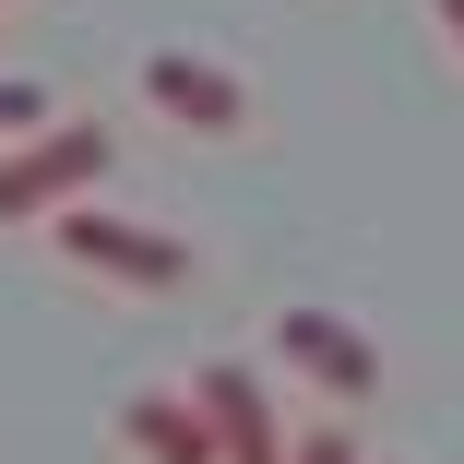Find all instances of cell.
Instances as JSON below:
<instances>
[{
  "label": "cell",
  "instance_id": "6da1fadb",
  "mask_svg": "<svg viewBox=\"0 0 464 464\" xmlns=\"http://www.w3.org/2000/svg\"><path fill=\"white\" fill-rule=\"evenodd\" d=\"M83 179H108V131H96V120H48L36 143H0V227L60 215Z\"/></svg>",
  "mask_w": 464,
  "mask_h": 464
},
{
  "label": "cell",
  "instance_id": "7a4b0ae2",
  "mask_svg": "<svg viewBox=\"0 0 464 464\" xmlns=\"http://www.w3.org/2000/svg\"><path fill=\"white\" fill-rule=\"evenodd\" d=\"M60 250H72L83 274H108V286H155V298L191 274V250H179L167 227H143V215H96V203L60 215Z\"/></svg>",
  "mask_w": 464,
  "mask_h": 464
},
{
  "label": "cell",
  "instance_id": "3957f363",
  "mask_svg": "<svg viewBox=\"0 0 464 464\" xmlns=\"http://www.w3.org/2000/svg\"><path fill=\"white\" fill-rule=\"evenodd\" d=\"M274 357H286L298 382H322L334 405H369V393H382V345H369L345 310H286V322H274Z\"/></svg>",
  "mask_w": 464,
  "mask_h": 464
},
{
  "label": "cell",
  "instance_id": "277c9868",
  "mask_svg": "<svg viewBox=\"0 0 464 464\" xmlns=\"http://www.w3.org/2000/svg\"><path fill=\"white\" fill-rule=\"evenodd\" d=\"M191 405L215 417V440H227V464H298V440L274 429V405H262V382L238 357H203L191 369Z\"/></svg>",
  "mask_w": 464,
  "mask_h": 464
},
{
  "label": "cell",
  "instance_id": "5b68a950",
  "mask_svg": "<svg viewBox=\"0 0 464 464\" xmlns=\"http://www.w3.org/2000/svg\"><path fill=\"white\" fill-rule=\"evenodd\" d=\"M143 96H155L179 131H238V120H250V83H238L227 60H203V48H155V60H143Z\"/></svg>",
  "mask_w": 464,
  "mask_h": 464
},
{
  "label": "cell",
  "instance_id": "8992f818",
  "mask_svg": "<svg viewBox=\"0 0 464 464\" xmlns=\"http://www.w3.org/2000/svg\"><path fill=\"white\" fill-rule=\"evenodd\" d=\"M120 440H131L143 464H227V440H215V417H203L191 393H131V405H120Z\"/></svg>",
  "mask_w": 464,
  "mask_h": 464
},
{
  "label": "cell",
  "instance_id": "52a82bcc",
  "mask_svg": "<svg viewBox=\"0 0 464 464\" xmlns=\"http://www.w3.org/2000/svg\"><path fill=\"white\" fill-rule=\"evenodd\" d=\"M48 131V96H36V83H0V143H36Z\"/></svg>",
  "mask_w": 464,
  "mask_h": 464
},
{
  "label": "cell",
  "instance_id": "ba28073f",
  "mask_svg": "<svg viewBox=\"0 0 464 464\" xmlns=\"http://www.w3.org/2000/svg\"><path fill=\"white\" fill-rule=\"evenodd\" d=\"M298 464H369V452H357L345 429H310V440H298Z\"/></svg>",
  "mask_w": 464,
  "mask_h": 464
},
{
  "label": "cell",
  "instance_id": "9c48e42d",
  "mask_svg": "<svg viewBox=\"0 0 464 464\" xmlns=\"http://www.w3.org/2000/svg\"><path fill=\"white\" fill-rule=\"evenodd\" d=\"M440 36H452V48H464V0H440Z\"/></svg>",
  "mask_w": 464,
  "mask_h": 464
}]
</instances>
